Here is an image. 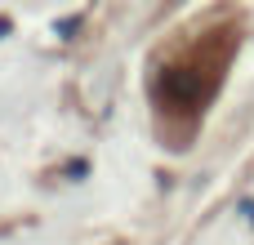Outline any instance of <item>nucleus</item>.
I'll use <instances>...</instances> for the list:
<instances>
[{
  "instance_id": "obj_1",
  "label": "nucleus",
  "mask_w": 254,
  "mask_h": 245,
  "mask_svg": "<svg viewBox=\"0 0 254 245\" xmlns=\"http://www.w3.org/2000/svg\"><path fill=\"white\" fill-rule=\"evenodd\" d=\"M232 45L237 36L228 27L219 31H205L196 40H188L174 58H165L156 67V80H152V103H156V121L161 129H192L196 116L210 107L223 71H228V58H232Z\"/></svg>"
},
{
  "instance_id": "obj_2",
  "label": "nucleus",
  "mask_w": 254,
  "mask_h": 245,
  "mask_svg": "<svg viewBox=\"0 0 254 245\" xmlns=\"http://www.w3.org/2000/svg\"><path fill=\"white\" fill-rule=\"evenodd\" d=\"M76 27H80V18H76V13H71V18H63V22H58V36H63V40H67V36H76Z\"/></svg>"
},
{
  "instance_id": "obj_3",
  "label": "nucleus",
  "mask_w": 254,
  "mask_h": 245,
  "mask_svg": "<svg viewBox=\"0 0 254 245\" xmlns=\"http://www.w3.org/2000/svg\"><path fill=\"white\" fill-rule=\"evenodd\" d=\"M85 170H89L85 161H71V165H67V174H71V179H85Z\"/></svg>"
},
{
  "instance_id": "obj_4",
  "label": "nucleus",
  "mask_w": 254,
  "mask_h": 245,
  "mask_svg": "<svg viewBox=\"0 0 254 245\" xmlns=\"http://www.w3.org/2000/svg\"><path fill=\"white\" fill-rule=\"evenodd\" d=\"M9 27H13V22H9V18H0V36H9Z\"/></svg>"
}]
</instances>
